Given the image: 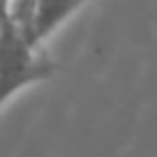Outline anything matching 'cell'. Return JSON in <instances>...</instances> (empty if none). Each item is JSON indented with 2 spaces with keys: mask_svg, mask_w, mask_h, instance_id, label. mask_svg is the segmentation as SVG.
Here are the masks:
<instances>
[{
  "mask_svg": "<svg viewBox=\"0 0 157 157\" xmlns=\"http://www.w3.org/2000/svg\"><path fill=\"white\" fill-rule=\"evenodd\" d=\"M56 72L58 63L30 46L28 39L10 21L0 37V111L19 93L49 81L51 76H56Z\"/></svg>",
  "mask_w": 157,
  "mask_h": 157,
  "instance_id": "1",
  "label": "cell"
},
{
  "mask_svg": "<svg viewBox=\"0 0 157 157\" xmlns=\"http://www.w3.org/2000/svg\"><path fill=\"white\" fill-rule=\"evenodd\" d=\"M88 0H35V14H33L30 33H28V44L39 49Z\"/></svg>",
  "mask_w": 157,
  "mask_h": 157,
  "instance_id": "2",
  "label": "cell"
},
{
  "mask_svg": "<svg viewBox=\"0 0 157 157\" xmlns=\"http://www.w3.org/2000/svg\"><path fill=\"white\" fill-rule=\"evenodd\" d=\"M10 2H12V0H0V5L7 7V12H10Z\"/></svg>",
  "mask_w": 157,
  "mask_h": 157,
  "instance_id": "3",
  "label": "cell"
}]
</instances>
